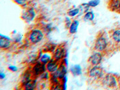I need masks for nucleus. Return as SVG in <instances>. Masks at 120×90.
Here are the masks:
<instances>
[{
	"label": "nucleus",
	"mask_w": 120,
	"mask_h": 90,
	"mask_svg": "<svg viewBox=\"0 0 120 90\" xmlns=\"http://www.w3.org/2000/svg\"><path fill=\"white\" fill-rule=\"evenodd\" d=\"M102 60V56L100 52H96L93 54L89 58V61L93 66H98L101 63Z\"/></svg>",
	"instance_id": "5"
},
{
	"label": "nucleus",
	"mask_w": 120,
	"mask_h": 90,
	"mask_svg": "<svg viewBox=\"0 0 120 90\" xmlns=\"http://www.w3.org/2000/svg\"><path fill=\"white\" fill-rule=\"evenodd\" d=\"M15 1L19 6H23L26 4V0H15Z\"/></svg>",
	"instance_id": "21"
},
{
	"label": "nucleus",
	"mask_w": 120,
	"mask_h": 90,
	"mask_svg": "<svg viewBox=\"0 0 120 90\" xmlns=\"http://www.w3.org/2000/svg\"><path fill=\"white\" fill-rule=\"evenodd\" d=\"M43 33L41 30H34L30 33L29 38L32 43L36 44L41 41L43 38Z\"/></svg>",
	"instance_id": "1"
},
{
	"label": "nucleus",
	"mask_w": 120,
	"mask_h": 90,
	"mask_svg": "<svg viewBox=\"0 0 120 90\" xmlns=\"http://www.w3.org/2000/svg\"><path fill=\"white\" fill-rule=\"evenodd\" d=\"M71 72L73 75L76 76V75H80L82 73V68L79 65H75L71 68Z\"/></svg>",
	"instance_id": "14"
},
{
	"label": "nucleus",
	"mask_w": 120,
	"mask_h": 90,
	"mask_svg": "<svg viewBox=\"0 0 120 90\" xmlns=\"http://www.w3.org/2000/svg\"><path fill=\"white\" fill-rule=\"evenodd\" d=\"M119 85H120V80L119 81Z\"/></svg>",
	"instance_id": "24"
},
{
	"label": "nucleus",
	"mask_w": 120,
	"mask_h": 90,
	"mask_svg": "<svg viewBox=\"0 0 120 90\" xmlns=\"http://www.w3.org/2000/svg\"><path fill=\"white\" fill-rule=\"evenodd\" d=\"M46 68V67H45V64H43V63H37L33 68V71H34L35 75H41L43 73L45 72Z\"/></svg>",
	"instance_id": "8"
},
{
	"label": "nucleus",
	"mask_w": 120,
	"mask_h": 90,
	"mask_svg": "<svg viewBox=\"0 0 120 90\" xmlns=\"http://www.w3.org/2000/svg\"><path fill=\"white\" fill-rule=\"evenodd\" d=\"M103 75V71L102 68L97 66L93 67L89 71V76L91 78H95V79L101 78Z\"/></svg>",
	"instance_id": "2"
},
{
	"label": "nucleus",
	"mask_w": 120,
	"mask_h": 90,
	"mask_svg": "<svg viewBox=\"0 0 120 90\" xmlns=\"http://www.w3.org/2000/svg\"><path fill=\"white\" fill-rule=\"evenodd\" d=\"M111 8L113 10H120V0H113L111 3Z\"/></svg>",
	"instance_id": "16"
},
{
	"label": "nucleus",
	"mask_w": 120,
	"mask_h": 90,
	"mask_svg": "<svg viewBox=\"0 0 120 90\" xmlns=\"http://www.w3.org/2000/svg\"><path fill=\"white\" fill-rule=\"evenodd\" d=\"M66 73H67V71H66V68L64 66H61V67H59L58 68V70L54 73L55 76H56L57 78H64V77L66 76Z\"/></svg>",
	"instance_id": "10"
},
{
	"label": "nucleus",
	"mask_w": 120,
	"mask_h": 90,
	"mask_svg": "<svg viewBox=\"0 0 120 90\" xmlns=\"http://www.w3.org/2000/svg\"><path fill=\"white\" fill-rule=\"evenodd\" d=\"M5 77H6V75H5V74L3 73H2V72L0 73V78H1V79H4Z\"/></svg>",
	"instance_id": "23"
},
{
	"label": "nucleus",
	"mask_w": 120,
	"mask_h": 90,
	"mask_svg": "<svg viewBox=\"0 0 120 90\" xmlns=\"http://www.w3.org/2000/svg\"><path fill=\"white\" fill-rule=\"evenodd\" d=\"M112 38L115 41L120 43V29L115 30L112 34Z\"/></svg>",
	"instance_id": "15"
},
{
	"label": "nucleus",
	"mask_w": 120,
	"mask_h": 90,
	"mask_svg": "<svg viewBox=\"0 0 120 90\" xmlns=\"http://www.w3.org/2000/svg\"><path fill=\"white\" fill-rule=\"evenodd\" d=\"M10 38L6 36H3L1 35V38H0V47L2 49H7L9 48L10 46Z\"/></svg>",
	"instance_id": "9"
},
{
	"label": "nucleus",
	"mask_w": 120,
	"mask_h": 90,
	"mask_svg": "<svg viewBox=\"0 0 120 90\" xmlns=\"http://www.w3.org/2000/svg\"><path fill=\"white\" fill-rule=\"evenodd\" d=\"M25 88L26 90H34L36 86V82L35 81H31L27 82L25 85Z\"/></svg>",
	"instance_id": "17"
},
{
	"label": "nucleus",
	"mask_w": 120,
	"mask_h": 90,
	"mask_svg": "<svg viewBox=\"0 0 120 90\" xmlns=\"http://www.w3.org/2000/svg\"><path fill=\"white\" fill-rule=\"evenodd\" d=\"M64 55V50L63 48H58L55 51V53L54 55V58L55 60L58 61V60L61 59L63 57Z\"/></svg>",
	"instance_id": "12"
},
{
	"label": "nucleus",
	"mask_w": 120,
	"mask_h": 90,
	"mask_svg": "<svg viewBox=\"0 0 120 90\" xmlns=\"http://www.w3.org/2000/svg\"><path fill=\"white\" fill-rule=\"evenodd\" d=\"M80 12V9L78 8H74V9L70 10V11H68V15L70 17H75Z\"/></svg>",
	"instance_id": "19"
},
{
	"label": "nucleus",
	"mask_w": 120,
	"mask_h": 90,
	"mask_svg": "<svg viewBox=\"0 0 120 90\" xmlns=\"http://www.w3.org/2000/svg\"><path fill=\"white\" fill-rule=\"evenodd\" d=\"M36 13L33 8H28L26 11H24L22 15V19L26 22H30L35 18Z\"/></svg>",
	"instance_id": "3"
},
{
	"label": "nucleus",
	"mask_w": 120,
	"mask_h": 90,
	"mask_svg": "<svg viewBox=\"0 0 120 90\" xmlns=\"http://www.w3.org/2000/svg\"><path fill=\"white\" fill-rule=\"evenodd\" d=\"M8 68L12 71H16L17 70H18L17 67H16V66H10L9 67H8Z\"/></svg>",
	"instance_id": "22"
},
{
	"label": "nucleus",
	"mask_w": 120,
	"mask_h": 90,
	"mask_svg": "<svg viewBox=\"0 0 120 90\" xmlns=\"http://www.w3.org/2000/svg\"><path fill=\"white\" fill-rule=\"evenodd\" d=\"M100 1V0H91L88 3V4L90 7H94L98 6Z\"/></svg>",
	"instance_id": "20"
},
{
	"label": "nucleus",
	"mask_w": 120,
	"mask_h": 90,
	"mask_svg": "<svg viewBox=\"0 0 120 90\" xmlns=\"http://www.w3.org/2000/svg\"><path fill=\"white\" fill-rule=\"evenodd\" d=\"M58 68V64L57 61H50L48 63L46 66V69L50 73H55Z\"/></svg>",
	"instance_id": "7"
},
{
	"label": "nucleus",
	"mask_w": 120,
	"mask_h": 90,
	"mask_svg": "<svg viewBox=\"0 0 120 90\" xmlns=\"http://www.w3.org/2000/svg\"><path fill=\"white\" fill-rule=\"evenodd\" d=\"M105 84L109 87L113 88L116 86L117 84V81L116 80V78L113 77L112 75H108L105 79Z\"/></svg>",
	"instance_id": "6"
},
{
	"label": "nucleus",
	"mask_w": 120,
	"mask_h": 90,
	"mask_svg": "<svg viewBox=\"0 0 120 90\" xmlns=\"http://www.w3.org/2000/svg\"><path fill=\"white\" fill-rule=\"evenodd\" d=\"M107 41L103 37H100L96 40L95 43V49L97 51H103L107 47Z\"/></svg>",
	"instance_id": "4"
},
{
	"label": "nucleus",
	"mask_w": 120,
	"mask_h": 90,
	"mask_svg": "<svg viewBox=\"0 0 120 90\" xmlns=\"http://www.w3.org/2000/svg\"><path fill=\"white\" fill-rule=\"evenodd\" d=\"M51 60V56H50V55L48 54V53H45L41 56V58H40V61L41 63H43V64H46V63H49Z\"/></svg>",
	"instance_id": "18"
},
{
	"label": "nucleus",
	"mask_w": 120,
	"mask_h": 90,
	"mask_svg": "<svg viewBox=\"0 0 120 90\" xmlns=\"http://www.w3.org/2000/svg\"><path fill=\"white\" fill-rule=\"evenodd\" d=\"M79 21L77 20H74L72 22H71L70 26L69 27V31L71 34H75L77 32L78 29V26H79Z\"/></svg>",
	"instance_id": "11"
},
{
	"label": "nucleus",
	"mask_w": 120,
	"mask_h": 90,
	"mask_svg": "<svg viewBox=\"0 0 120 90\" xmlns=\"http://www.w3.org/2000/svg\"><path fill=\"white\" fill-rule=\"evenodd\" d=\"M94 14L93 11H87L85 14L83 16V20L85 22H88V21H93L94 19Z\"/></svg>",
	"instance_id": "13"
}]
</instances>
